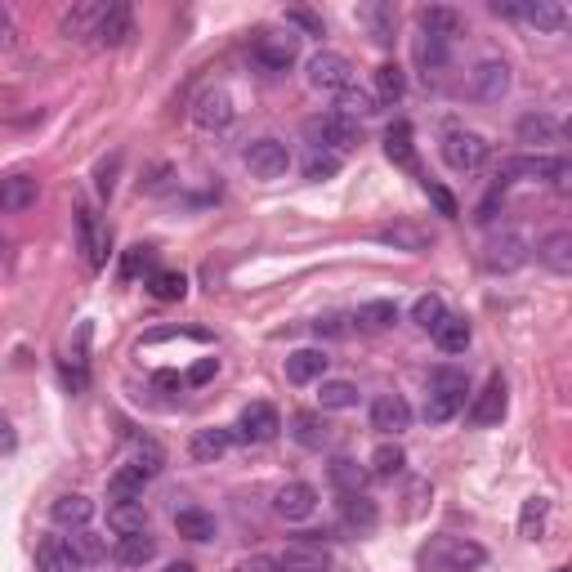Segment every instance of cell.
Instances as JSON below:
<instances>
[{
  "instance_id": "1f68e13d",
  "label": "cell",
  "mask_w": 572,
  "mask_h": 572,
  "mask_svg": "<svg viewBox=\"0 0 572 572\" xmlns=\"http://www.w3.org/2000/svg\"><path fill=\"white\" fill-rule=\"evenodd\" d=\"M50 519L59 523V528H85V523L94 519V501L81 497V492H68V497H59L50 505Z\"/></svg>"
},
{
  "instance_id": "5b68a950",
  "label": "cell",
  "mask_w": 572,
  "mask_h": 572,
  "mask_svg": "<svg viewBox=\"0 0 572 572\" xmlns=\"http://www.w3.org/2000/svg\"><path fill=\"white\" fill-rule=\"evenodd\" d=\"M492 157L488 139L474 135V130H452V135L443 139V161L452 170H461V175H470V170H479L483 161Z\"/></svg>"
},
{
  "instance_id": "f546056e",
  "label": "cell",
  "mask_w": 572,
  "mask_h": 572,
  "mask_svg": "<svg viewBox=\"0 0 572 572\" xmlns=\"http://www.w3.org/2000/svg\"><path fill=\"white\" fill-rule=\"evenodd\" d=\"M291 434H295V443H300V447L322 452L327 438H331V425H327V416H322V412H295L291 416Z\"/></svg>"
},
{
  "instance_id": "60d3db41",
  "label": "cell",
  "mask_w": 572,
  "mask_h": 572,
  "mask_svg": "<svg viewBox=\"0 0 572 572\" xmlns=\"http://www.w3.org/2000/svg\"><path fill=\"white\" fill-rule=\"evenodd\" d=\"M148 291H152V300L175 304V300H184V295H188V278L179 269H157L148 278Z\"/></svg>"
},
{
  "instance_id": "7c38bea8",
  "label": "cell",
  "mask_w": 572,
  "mask_h": 572,
  "mask_svg": "<svg viewBox=\"0 0 572 572\" xmlns=\"http://www.w3.org/2000/svg\"><path fill=\"white\" fill-rule=\"evenodd\" d=\"M505 90H510V63H505V59H483V63H474V72H470V94H474V99L501 103Z\"/></svg>"
},
{
  "instance_id": "8d00e7d4",
  "label": "cell",
  "mask_w": 572,
  "mask_h": 572,
  "mask_svg": "<svg viewBox=\"0 0 572 572\" xmlns=\"http://www.w3.org/2000/svg\"><path fill=\"white\" fill-rule=\"evenodd\" d=\"M407 94V76H403V68L398 63H380L376 68V90H371V99L376 103H385V108H394L398 99Z\"/></svg>"
},
{
  "instance_id": "7402d4cb",
  "label": "cell",
  "mask_w": 572,
  "mask_h": 572,
  "mask_svg": "<svg viewBox=\"0 0 572 572\" xmlns=\"http://www.w3.org/2000/svg\"><path fill=\"white\" fill-rule=\"evenodd\" d=\"M175 532L179 537H188V541H215L219 523H215L211 510H202V505H179L175 510Z\"/></svg>"
},
{
  "instance_id": "9c48e42d",
  "label": "cell",
  "mask_w": 572,
  "mask_h": 572,
  "mask_svg": "<svg viewBox=\"0 0 572 572\" xmlns=\"http://www.w3.org/2000/svg\"><path fill=\"white\" fill-rule=\"evenodd\" d=\"M278 434H282L278 407L251 403V407H242V416H237V434L233 438H242V443H273Z\"/></svg>"
},
{
  "instance_id": "be15d7a7",
  "label": "cell",
  "mask_w": 572,
  "mask_h": 572,
  "mask_svg": "<svg viewBox=\"0 0 572 572\" xmlns=\"http://www.w3.org/2000/svg\"><path fill=\"white\" fill-rule=\"evenodd\" d=\"M152 385H157V389H179L184 380H179L175 371H157V380H152Z\"/></svg>"
},
{
  "instance_id": "cb8c5ba5",
  "label": "cell",
  "mask_w": 572,
  "mask_h": 572,
  "mask_svg": "<svg viewBox=\"0 0 572 572\" xmlns=\"http://www.w3.org/2000/svg\"><path fill=\"white\" fill-rule=\"evenodd\" d=\"M36 572H81V559L63 537H45L36 546Z\"/></svg>"
},
{
  "instance_id": "ac0fdd59",
  "label": "cell",
  "mask_w": 572,
  "mask_h": 572,
  "mask_svg": "<svg viewBox=\"0 0 572 572\" xmlns=\"http://www.w3.org/2000/svg\"><path fill=\"white\" fill-rule=\"evenodd\" d=\"M228 447H233V429H219V425H206V429H197V434L188 438V456H193L197 465L224 461Z\"/></svg>"
},
{
  "instance_id": "6da1fadb",
  "label": "cell",
  "mask_w": 572,
  "mask_h": 572,
  "mask_svg": "<svg viewBox=\"0 0 572 572\" xmlns=\"http://www.w3.org/2000/svg\"><path fill=\"white\" fill-rule=\"evenodd\" d=\"M483 564H488V550L465 537H429L416 550V568L421 572H479Z\"/></svg>"
},
{
  "instance_id": "f907efd6",
  "label": "cell",
  "mask_w": 572,
  "mask_h": 572,
  "mask_svg": "<svg viewBox=\"0 0 572 572\" xmlns=\"http://www.w3.org/2000/svg\"><path fill=\"white\" fill-rule=\"evenodd\" d=\"M443 318H447V304L438 300V295H421V300L412 304V322H416V327L434 331V327H438V322H443Z\"/></svg>"
},
{
  "instance_id": "52a82bcc",
  "label": "cell",
  "mask_w": 572,
  "mask_h": 572,
  "mask_svg": "<svg viewBox=\"0 0 572 572\" xmlns=\"http://www.w3.org/2000/svg\"><path fill=\"white\" fill-rule=\"evenodd\" d=\"M300 59V36L286 27V32H260L255 36V63L269 72H286Z\"/></svg>"
},
{
  "instance_id": "e7e4bbea",
  "label": "cell",
  "mask_w": 572,
  "mask_h": 572,
  "mask_svg": "<svg viewBox=\"0 0 572 572\" xmlns=\"http://www.w3.org/2000/svg\"><path fill=\"white\" fill-rule=\"evenodd\" d=\"M166 572H197L193 564H184V559H175V564H166Z\"/></svg>"
},
{
  "instance_id": "e575fe53",
  "label": "cell",
  "mask_w": 572,
  "mask_h": 572,
  "mask_svg": "<svg viewBox=\"0 0 572 572\" xmlns=\"http://www.w3.org/2000/svg\"><path fill=\"white\" fill-rule=\"evenodd\" d=\"M385 157L403 170H416V143H412V126L407 121H394L385 130Z\"/></svg>"
},
{
  "instance_id": "83f0119b",
  "label": "cell",
  "mask_w": 572,
  "mask_h": 572,
  "mask_svg": "<svg viewBox=\"0 0 572 572\" xmlns=\"http://www.w3.org/2000/svg\"><path fill=\"white\" fill-rule=\"evenodd\" d=\"M130 32H135V14H130V5H121V0H108V14H103L99 41H94V45H126Z\"/></svg>"
},
{
  "instance_id": "91938a15",
  "label": "cell",
  "mask_w": 572,
  "mask_h": 572,
  "mask_svg": "<svg viewBox=\"0 0 572 572\" xmlns=\"http://www.w3.org/2000/svg\"><path fill=\"white\" fill-rule=\"evenodd\" d=\"M18 452V434L9 425V416H0V456H14Z\"/></svg>"
},
{
  "instance_id": "4fadbf2b",
  "label": "cell",
  "mask_w": 572,
  "mask_h": 572,
  "mask_svg": "<svg viewBox=\"0 0 572 572\" xmlns=\"http://www.w3.org/2000/svg\"><path fill=\"white\" fill-rule=\"evenodd\" d=\"M483 264H488L492 273H514L528 264V242H523L519 233H497L488 237V246H483Z\"/></svg>"
},
{
  "instance_id": "f6af8a7d",
  "label": "cell",
  "mask_w": 572,
  "mask_h": 572,
  "mask_svg": "<svg viewBox=\"0 0 572 572\" xmlns=\"http://www.w3.org/2000/svg\"><path fill=\"white\" fill-rule=\"evenodd\" d=\"M81 246L90 255V269H103V251H108V233H99L90 211H81Z\"/></svg>"
},
{
  "instance_id": "8fae6325",
  "label": "cell",
  "mask_w": 572,
  "mask_h": 572,
  "mask_svg": "<svg viewBox=\"0 0 572 572\" xmlns=\"http://www.w3.org/2000/svg\"><path fill=\"white\" fill-rule=\"evenodd\" d=\"M501 416H505V376L492 371L488 385L479 389V398H474L470 412H465V421L474 429H488V425H501Z\"/></svg>"
},
{
  "instance_id": "4dcf8cb0",
  "label": "cell",
  "mask_w": 572,
  "mask_h": 572,
  "mask_svg": "<svg viewBox=\"0 0 572 572\" xmlns=\"http://www.w3.org/2000/svg\"><path fill=\"white\" fill-rule=\"evenodd\" d=\"M340 519L354 532H371L380 523V510H376V501L362 497V492H345V497H340Z\"/></svg>"
},
{
  "instance_id": "603a6c76",
  "label": "cell",
  "mask_w": 572,
  "mask_h": 572,
  "mask_svg": "<svg viewBox=\"0 0 572 572\" xmlns=\"http://www.w3.org/2000/svg\"><path fill=\"white\" fill-rule=\"evenodd\" d=\"M376 242L394 246V251H407V255H421L434 246V237H429V228H421V224H389L376 233Z\"/></svg>"
},
{
  "instance_id": "bcb514c9",
  "label": "cell",
  "mask_w": 572,
  "mask_h": 572,
  "mask_svg": "<svg viewBox=\"0 0 572 572\" xmlns=\"http://www.w3.org/2000/svg\"><path fill=\"white\" fill-rule=\"evenodd\" d=\"M336 175H340V157H336V152L309 148V157H304V179H309V184H322V179H336Z\"/></svg>"
},
{
  "instance_id": "680465c9",
  "label": "cell",
  "mask_w": 572,
  "mask_h": 572,
  "mask_svg": "<svg viewBox=\"0 0 572 572\" xmlns=\"http://www.w3.org/2000/svg\"><path fill=\"white\" fill-rule=\"evenodd\" d=\"M219 371V362L215 358H202V362H193V371H188V385H206V380H211Z\"/></svg>"
},
{
  "instance_id": "277c9868",
  "label": "cell",
  "mask_w": 572,
  "mask_h": 572,
  "mask_svg": "<svg viewBox=\"0 0 572 572\" xmlns=\"http://www.w3.org/2000/svg\"><path fill=\"white\" fill-rule=\"evenodd\" d=\"M304 135H309L313 148H322V152H354L358 143H362V130H358V121H349V117H340V112H322V117H309L304 121Z\"/></svg>"
},
{
  "instance_id": "30bf717a",
  "label": "cell",
  "mask_w": 572,
  "mask_h": 572,
  "mask_svg": "<svg viewBox=\"0 0 572 572\" xmlns=\"http://www.w3.org/2000/svg\"><path fill=\"white\" fill-rule=\"evenodd\" d=\"M103 14H108V0H85V5H72L68 14H63L59 32L68 36V41H76V45H90V41H99Z\"/></svg>"
},
{
  "instance_id": "6125c7cd",
  "label": "cell",
  "mask_w": 572,
  "mask_h": 572,
  "mask_svg": "<svg viewBox=\"0 0 572 572\" xmlns=\"http://www.w3.org/2000/svg\"><path fill=\"white\" fill-rule=\"evenodd\" d=\"M112 175H117V157H112V166H99V193L103 197H112V188H117V179Z\"/></svg>"
},
{
  "instance_id": "c3c4849f",
  "label": "cell",
  "mask_w": 572,
  "mask_h": 572,
  "mask_svg": "<svg viewBox=\"0 0 572 572\" xmlns=\"http://www.w3.org/2000/svg\"><path fill=\"white\" fill-rule=\"evenodd\" d=\"M362 479H367V474L358 470V461H349V456L331 461V483L340 488V497H345V492H362Z\"/></svg>"
},
{
  "instance_id": "74e56055",
  "label": "cell",
  "mask_w": 572,
  "mask_h": 572,
  "mask_svg": "<svg viewBox=\"0 0 572 572\" xmlns=\"http://www.w3.org/2000/svg\"><path fill=\"white\" fill-rule=\"evenodd\" d=\"M126 465L139 474L143 483H148V479H157V474L166 470V447H161V443H152V438H143V443L135 447V452H130V461H126Z\"/></svg>"
},
{
  "instance_id": "484cf974",
  "label": "cell",
  "mask_w": 572,
  "mask_h": 572,
  "mask_svg": "<svg viewBox=\"0 0 572 572\" xmlns=\"http://www.w3.org/2000/svg\"><path fill=\"white\" fill-rule=\"evenodd\" d=\"M327 354L322 349H295L291 358H286V380L291 385H313V380L327 376Z\"/></svg>"
},
{
  "instance_id": "8992f818",
  "label": "cell",
  "mask_w": 572,
  "mask_h": 572,
  "mask_svg": "<svg viewBox=\"0 0 572 572\" xmlns=\"http://www.w3.org/2000/svg\"><path fill=\"white\" fill-rule=\"evenodd\" d=\"M242 161H246V170H251L255 179H282L286 170H291V152H286V143L273 139V135L255 139L251 148L242 152Z\"/></svg>"
},
{
  "instance_id": "ba28073f",
  "label": "cell",
  "mask_w": 572,
  "mask_h": 572,
  "mask_svg": "<svg viewBox=\"0 0 572 572\" xmlns=\"http://www.w3.org/2000/svg\"><path fill=\"white\" fill-rule=\"evenodd\" d=\"M309 85H313V90L340 94L345 85H354V68H349L345 54H336V50H318V54L309 59Z\"/></svg>"
},
{
  "instance_id": "b9f144b4",
  "label": "cell",
  "mask_w": 572,
  "mask_h": 572,
  "mask_svg": "<svg viewBox=\"0 0 572 572\" xmlns=\"http://www.w3.org/2000/svg\"><path fill=\"white\" fill-rule=\"evenodd\" d=\"M336 112L340 117H349V121H362V117H371V112H380V103L371 99V90H362V85H345Z\"/></svg>"
},
{
  "instance_id": "f35d334b",
  "label": "cell",
  "mask_w": 572,
  "mask_h": 572,
  "mask_svg": "<svg viewBox=\"0 0 572 572\" xmlns=\"http://www.w3.org/2000/svg\"><path fill=\"white\" fill-rule=\"evenodd\" d=\"M318 403L322 412H349V407H358V385L354 380H322Z\"/></svg>"
},
{
  "instance_id": "9a60e30c",
  "label": "cell",
  "mask_w": 572,
  "mask_h": 572,
  "mask_svg": "<svg viewBox=\"0 0 572 572\" xmlns=\"http://www.w3.org/2000/svg\"><path fill=\"white\" fill-rule=\"evenodd\" d=\"M278 568H282V572H327V568H331V555L318 546V541H309V537H295L291 546L282 550Z\"/></svg>"
},
{
  "instance_id": "44dd1931",
  "label": "cell",
  "mask_w": 572,
  "mask_h": 572,
  "mask_svg": "<svg viewBox=\"0 0 572 572\" xmlns=\"http://www.w3.org/2000/svg\"><path fill=\"white\" fill-rule=\"evenodd\" d=\"M421 27H425V36H434V41H447V45H452L456 36L465 32V18L456 14L452 5H425V9H421Z\"/></svg>"
},
{
  "instance_id": "9f6ffc18",
  "label": "cell",
  "mask_w": 572,
  "mask_h": 572,
  "mask_svg": "<svg viewBox=\"0 0 572 572\" xmlns=\"http://www.w3.org/2000/svg\"><path fill=\"white\" fill-rule=\"evenodd\" d=\"M143 264H148V246H130V251H126V260H121V278H135V273L143 269Z\"/></svg>"
},
{
  "instance_id": "d6986e66",
  "label": "cell",
  "mask_w": 572,
  "mask_h": 572,
  "mask_svg": "<svg viewBox=\"0 0 572 572\" xmlns=\"http://www.w3.org/2000/svg\"><path fill=\"white\" fill-rule=\"evenodd\" d=\"M36 197H41V184H36L32 175H5V179H0V211H5V215L32 211Z\"/></svg>"
},
{
  "instance_id": "4316f807",
  "label": "cell",
  "mask_w": 572,
  "mask_h": 572,
  "mask_svg": "<svg viewBox=\"0 0 572 572\" xmlns=\"http://www.w3.org/2000/svg\"><path fill=\"white\" fill-rule=\"evenodd\" d=\"M537 255H541V264H546L550 273H572V233L568 228H555V233H546L541 237V246H537Z\"/></svg>"
},
{
  "instance_id": "f1b7e54d",
  "label": "cell",
  "mask_w": 572,
  "mask_h": 572,
  "mask_svg": "<svg viewBox=\"0 0 572 572\" xmlns=\"http://www.w3.org/2000/svg\"><path fill=\"white\" fill-rule=\"evenodd\" d=\"M519 18L537 32H564L568 27V9L559 0H528V5H519Z\"/></svg>"
},
{
  "instance_id": "836d02e7",
  "label": "cell",
  "mask_w": 572,
  "mask_h": 572,
  "mask_svg": "<svg viewBox=\"0 0 572 572\" xmlns=\"http://www.w3.org/2000/svg\"><path fill=\"white\" fill-rule=\"evenodd\" d=\"M117 564L121 568H143L157 559V537H148V532H135V537H117Z\"/></svg>"
},
{
  "instance_id": "3957f363",
  "label": "cell",
  "mask_w": 572,
  "mask_h": 572,
  "mask_svg": "<svg viewBox=\"0 0 572 572\" xmlns=\"http://www.w3.org/2000/svg\"><path fill=\"white\" fill-rule=\"evenodd\" d=\"M514 179H532V184L568 188L572 166H568L564 157H546V152H537V157H505L501 161V175H497V188L514 184Z\"/></svg>"
},
{
  "instance_id": "03108f58",
  "label": "cell",
  "mask_w": 572,
  "mask_h": 572,
  "mask_svg": "<svg viewBox=\"0 0 572 572\" xmlns=\"http://www.w3.org/2000/svg\"><path fill=\"white\" fill-rule=\"evenodd\" d=\"M555 572H568V568H555Z\"/></svg>"
},
{
  "instance_id": "6f0895ef",
  "label": "cell",
  "mask_w": 572,
  "mask_h": 572,
  "mask_svg": "<svg viewBox=\"0 0 572 572\" xmlns=\"http://www.w3.org/2000/svg\"><path fill=\"white\" fill-rule=\"evenodd\" d=\"M233 572H282V568H278V559H269V555H251V559H242Z\"/></svg>"
},
{
  "instance_id": "94428289",
  "label": "cell",
  "mask_w": 572,
  "mask_h": 572,
  "mask_svg": "<svg viewBox=\"0 0 572 572\" xmlns=\"http://www.w3.org/2000/svg\"><path fill=\"white\" fill-rule=\"evenodd\" d=\"M14 36H18V27H14V14H9V9L0 5V50H9V45H14Z\"/></svg>"
},
{
  "instance_id": "7a4b0ae2",
  "label": "cell",
  "mask_w": 572,
  "mask_h": 572,
  "mask_svg": "<svg viewBox=\"0 0 572 572\" xmlns=\"http://www.w3.org/2000/svg\"><path fill=\"white\" fill-rule=\"evenodd\" d=\"M465 376L452 367H438L434 376H429V394H425V421L429 425H447L456 421V416L465 412Z\"/></svg>"
},
{
  "instance_id": "11a10c76",
  "label": "cell",
  "mask_w": 572,
  "mask_h": 572,
  "mask_svg": "<svg viewBox=\"0 0 572 572\" xmlns=\"http://www.w3.org/2000/svg\"><path fill=\"white\" fill-rule=\"evenodd\" d=\"M313 331H318V336H349V322L345 318H340V313H327V318H318V322H313Z\"/></svg>"
},
{
  "instance_id": "5bb4252c",
  "label": "cell",
  "mask_w": 572,
  "mask_h": 572,
  "mask_svg": "<svg viewBox=\"0 0 572 572\" xmlns=\"http://www.w3.org/2000/svg\"><path fill=\"white\" fill-rule=\"evenodd\" d=\"M273 510L282 514L286 523H304L318 514V488H309V483H282L278 497H273Z\"/></svg>"
},
{
  "instance_id": "db71d44e",
  "label": "cell",
  "mask_w": 572,
  "mask_h": 572,
  "mask_svg": "<svg viewBox=\"0 0 572 572\" xmlns=\"http://www.w3.org/2000/svg\"><path fill=\"white\" fill-rule=\"evenodd\" d=\"M286 23L300 27V32H309V36H322V18L309 14V9H291V14H286Z\"/></svg>"
},
{
  "instance_id": "681fc988",
  "label": "cell",
  "mask_w": 572,
  "mask_h": 572,
  "mask_svg": "<svg viewBox=\"0 0 572 572\" xmlns=\"http://www.w3.org/2000/svg\"><path fill=\"white\" fill-rule=\"evenodd\" d=\"M416 63L425 72L447 68V41H434V36H416Z\"/></svg>"
},
{
  "instance_id": "d590c367",
  "label": "cell",
  "mask_w": 572,
  "mask_h": 572,
  "mask_svg": "<svg viewBox=\"0 0 572 572\" xmlns=\"http://www.w3.org/2000/svg\"><path fill=\"white\" fill-rule=\"evenodd\" d=\"M434 345L443 349V354H465V349H470V322H465L461 313H447L434 327Z\"/></svg>"
},
{
  "instance_id": "7dc6e473",
  "label": "cell",
  "mask_w": 572,
  "mask_h": 572,
  "mask_svg": "<svg viewBox=\"0 0 572 572\" xmlns=\"http://www.w3.org/2000/svg\"><path fill=\"white\" fill-rule=\"evenodd\" d=\"M546 510H550V501H546V497H528V501H523L519 532H523L528 541H537V537H541V528H546Z\"/></svg>"
},
{
  "instance_id": "d4e9b609",
  "label": "cell",
  "mask_w": 572,
  "mask_h": 572,
  "mask_svg": "<svg viewBox=\"0 0 572 572\" xmlns=\"http://www.w3.org/2000/svg\"><path fill=\"white\" fill-rule=\"evenodd\" d=\"M514 135L519 143H564V126H559L550 112H528V117H519V126H514Z\"/></svg>"
},
{
  "instance_id": "7bdbcfd3",
  "label": "cell",
  "mask_w": 572,
  "mask_h": 572,
  "mask_svg": "<svg viewBox=\"0 0 572 572\" xmlns=\"http://www.w3.org/2000/svg\"><path fill=\"white\" fill-rule=\"evenodd\" d=\"M403 470H407V452L398 443H380L376 452H371V474H376V479H398Z\"/></svg>"
},
{
  "instance_id": "816d5d0a",
  "label": "cell",
  "mask_w": 572,
  "mask_h": 572,
  "mask_svg": "<svg viewBox=\"0 0 572 572\" xmlns=\"http://www.w3.org/2000/svg\"><path fill=\"white\" fill-rule=\"evenodd\" d=\"M68 546L76 550V559H81V564H99V559L108 555V541L94 537V532H85V528H76V537L68 541Z\"/></svg>"
},
{
  "instance_id": "ee69618b",
  "label": "cell",
  "mask_w": 572,
  "mask_h": 572,
  "mask_svg": "<svg viewBox=\"0 0 572 572\" xmlns=\"http://www.w3.org/2000/svg\"><path fill=\"white\" fill-rule=\"evenodd\" d=\"M117 501H143V479L130 470V465H121V470L108 479V505H117Z\"/></svg>"
},
{
  "instance_id": "f5cc1de1",
  "label": "cell",
  "mask_w": 572,
  "mask_h": 572,
  "mask_svg": "<svg viewBox=\"0 0 572 572\" xmlns=\"http://www.w3.org/2000/svg\"><path fill=\"white\" fill-rule=\"evenodd\" d=\"M425 193H429V202L438 206V215H447V219H456V215H461V206H456V197L447 193V188H438V184H425Z\"/></svg>"
},
{
  "instance_id": "e0dca14e",
  "label": "cell",
  "mask_w": 572,
  "mask_h": 572,
  "mask_svg": "<svg viewBox=\"0 0 572 572\" xmlns=\"http://www.w3.org/2000/svg\"><path fill=\"white\" fill-rule=\"evenodd\" d=\"M193 121L202 130H224L228 121H233V99H228V90H219V85H211V90L197 94L193 103Z\"/></svg>"
},
{
  "instance_id": "2e32d148",
  "label": "cell",
  "mask_w": 572,
  "mask_h": 572,
  "mask_svg": "<svg viewBox=\"0 0 572 572\" xmlns=\"http://www.w3.org/2000/svg\"><path fill=\"white\" fill-rule=\"evenodd\" d=\"M371 429H380V434H403V429H412V407H407V398L380 394L376 403H371Z\"/></svg>"
},
{
  "instance_id": "d6a6232c",
  "label": "cell",
  "mask_w": 572,
  "mask_h": 572,
  "mask_svg": "<svg viewBox=\"0 0 572 572\" xmlns=\"http://www.w3.org/2000/svg\"><path fill=\"white\" fill-rule=\"evenodd\" d=\"M108 528L117 532V537L148 532V510H143V501H117V505H108Z\"/></svg>"
},
{
  "instance_id": "ffe728a7",
  "label": "cell",
  "mask_w": 572,
  "mask_h": 572,
  "mask_svg": "<svg viewBox=\"0 0 572 572\" xmlns=\"http://www.w3.org/2000/svg\"><path fill=\"white\" fill-rule=\"evenodd\" d=\"M358 23L367 27L371 41H376V45H394L398 9H394V5H380V0H371V5H358Z\"/></svg>"
},
{
  "instance_id": "ab89813d",
  "label": "cell",
  "mask_w": 572,
  "mask_h": 572,
  "mask_svg": "<svg viewBox=\"0 0 572 572\" xmlns=\"http://www.w3.org/2000/svg\"><path fill=\"white\" fill-rule=\"evenodd\" d=\"M354 322L362 331H385V327H394L398 322V304L394 300H367V304H358Z\"/></svg>"
}]
</instances>
